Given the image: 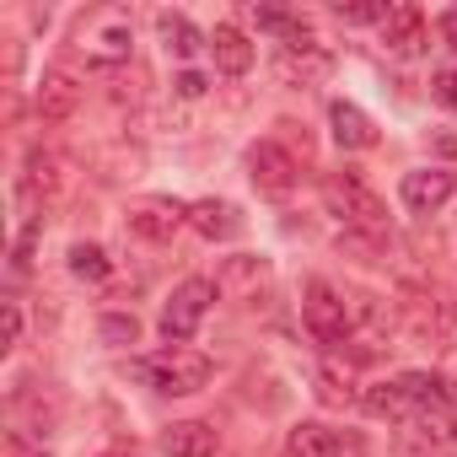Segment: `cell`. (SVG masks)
<instances>
[{
    "mask_svg": "<svg viewBox=\"0 0 457 457\" xmlns=\"http://www.w3.org/2000/svg\"><path fill=\"white\" fill-rule=\"evenodd\" d=\"M129 44H135V22H129L124 6H92L87 17H76L71 49H76L92 71L124 65V60H129Z\"/></svg>",
    "mask_w": 457,
    "mask_h": 457,
    "instance_id": "1",
    "label": "cell"
},
{
    "mask_svg": "<svg viewBox=\"0 0 457 457\" xmlns=\"http://www.w3.org/2000/svg\"><path fill=\"white\" fill-rule=\"evenodd\" d=\"M323 204L345 220V232H361V237H387V204L382 194L361 178V172H328L323 178Z\"/></svg>",
    "mask_w": 457,
    "mask_h": 457,
    "instance_id": "2",
    "label": "cell"
},
{
    "mask_svg": "<svg viewBox=\"0 0 457 457\" xmlns=\"http://www.w3.org/2000/svg\"><path fill=\"white\" fill-rule=\"evenodd\" d=\"M129 371H135L145 387H156V393H172V398H183V393H199V387L210 382V361H204L199 350H183V345H167V350H156V355H140Z\"/></svg>",
    "mask_w": 457,
    "mask_h": 457,
    "instance_id": "3",
    "label": "cell"
},
{
    "mask_svg": "<svg viewBox=\"0 0 457 457\" xmlns=\"http://www.w3.org/2000/svg\"><path fill=\"white\" fill-rule=\"evenodd\" d=\"M210 302H215V280H183V286L167 296V307H162V339H167V345H188V339L199 334Z\"/></svg>",
    "mask_w": 457,
    "mask_h": 457,
    "instance_id": "4",
    "label": "cell"
},
{
    "mask_svg": "<svg viewBox=\"0 0 457 457\" xmlns=\"http://www.w3.org/2000/svg\"><path fill=\"white\" fill-rule=\"evenodd\" d=\"M302 323L318 345H339L350 334V302L328 286V280H307L302 291Z\"/></svg>",
    "mask_w": 457,
    "mask_h": 457,
    "instance_id": "5",
    "label": "cell"
},
{
    "mask_svg": "<svg viewBox=\"0 0 457 457\" xmlns=\"http://www.w3.org/2000/svg\"><path fill=\"white\" fill-rule=\"evenodd\" d=\"M270 259H253V253H232L220 270H215V296H226V302H259L264 291H270Z\"/></svg>",
    "mask_w": 457,
    "mask_h": 457,
    "instance_id": "6",
    "label": "cell"
},
{
    "mask_svg": "<svg viewBox=\"0 0 457 457\" xmlns=\"http://www.w3.org/2000/svg\"><path fill=\"white\" fill-rule=\"evenodd\" d=\"M248 178H253L259 194H291L296 188V156L275 140H259L248 151Z\"/></svg>",
    "mask_w": 457,
    "mask_h": 457,
    "instance_id": "7",
    "label": "cell"
},
{
    "mask_svg": "<svg viewBox=\"0 0 457 457\" xmlns=\"http://www.w3.org/2000/svg\"><path fill=\"white\" fill-rule=\"evenodd\" d=\"M183 220H188V210L178 199H135L129 215H124V226H129L135 237H145V243H167Z\"/></svg>",
    "mask_w": 457,
    "mask_h": 457,
    "instance_id": "8",
    "label": "cell"
},
{
    "mask_svg": "<svg viewBox=\"0 0 457 457\" xmlns=\"http://www.w3.org/2000/svg\"><path fill=\"white\" fill-rule=\"evenodd\" d=\"M398 194H403V204H409L414 215H430V210H441V204L457 194V172H446V167H420V172H403Z\"/></svg>",
    "mask_w": 457,
    "mask_h": 457,
    "instance_id": "9",
    "label": "cell"
},
{
    "mask_svg": "<svg viewBox=\"0 0 457 457\" xmlns=\"http://www.w3.org/2000/svg\"><path fill=\"white\" fill-rule=\"evenodd\" d=\"M286 452L291 457H355L361 436H345V430H328V425H296Z\"/></svg>",
    "mask_w": 457,
    "mask_h": 457,
    "instance_id": "10",
    "label": "cell"
},
{
    "mask_svg": "<svg viewBox=\"0 0 457 457\" xmlns=\"http://www.w3.org/2000/svg\"><path fill=\"white\" fill-rule=\"evenodd\" d=\"M215 425H204V420H178V425H167L162 430V452L167 457H215Z\"/></svg>",
    "mask_w": 457,
    "mask_h": 457,
    "instance_id": "11",
    "label": "cell"
},
{
    "mask_svg": "<svg viewBox=\"0 0 457 457\" xmlns=\"http://www.w3.org/2000/svg\"><path fill=\"white\" fill-rule=\"evenodd\" d=\"M382 44L393 54H420L425 49V12L420 6H393L382 22Z\"/></svg>",
    "mask_w": 457,
    "mask_h": 457,
    "instance_id": "12",
    "label": "cell"
},
{
    "mask_svg": "<svg viewBox=\"0 0 457 457\" xmlns=\"http://www.w3.org/2000/svg\"><path fill=\"white\" fill-rule=\"evenodd\" d=\"M328 124H334V140H339L345 151H366V145H377V124H371L355 103H334V108H328Z\"/></svg>",
    "mask_w": 457,
    "mask_h": 457,
    "instance_id": "13",
    "label": "cell"
},
{
    "mask_svg": "<svg viewBox=\"0 0 457 457\" xmlns=\"http://www.w3.org/2000/svg\"><path fill=\"white\" fill-rule=\"evenodd\" d=\"M210 54H215V65H220L226 76H248V71H253V44H248V33H237V28H215V33H210Z\"/></svg>",
    "mask_w": 457,
    "mask_h": 457,
    "instance_id": "14",
    "label": "cell"
},
{
    "mask_svg": "<svg viewBox=\"0 0 457 457\" xmlns=\"http://www.w3.org/2000/svg\"><path fill=\"white\" fill-rule=\"evenodd\" d=\"M188 226H194V232L199 237H232L237 232V210L232 204H226V199H199V204H188Z\"/></svg>",
    "mask_w": 457,
    "mask_h": 457,
    "instance_id": "15",
    "label": "cell"
},
{
    "mask_svg": "<svg viewBox=\"0 0 457 457\" xmlns=\"http://www.w3.org/2000/svg\"><path fill=\"white\" fill-rule=\"evenodd\" d=\"M253 17H259V28H264V33H275V38H286V49H296V54H302V49H318V38H312V28H307L302 17H291V12H280V6H259Z\"/></svg>",
    "mask_w": 457,
    "mask_h": 457,
    "instance_id": "16",
    "label": "cell"
},
{
    "mask_svg": "<svg viewBox=\"0 0 457 457\" xmlns=\"http://www.w3.org/2000/svg\"><path fill=\"white\" fill-rule=\"evenodd\" d=\"M275 71H280V81H291V87H312V81H323V76L334 71V60H328L323 49H302V54L286 49Z\"/></svg>",
    "mask_w": 457,
    "mask_h": 457,
    "instance_id": "17",
    "label": "cell"
},
{
    "mask_svg": "<svg viewBox=\"0 0 457 457\" xmlns=\"http://www.w3.org/2000/svg\"><path fill=\"white\" fill-rule=\"evenodd\" d=\"M156 28H162V38H167V54H178V60H194V54L210 44V38H199V28H194L183 12H162Z\"/></svg>",
    "mask_w": 457,
    "mask_h": 457,
    "instance_id": "18",
    "label": "cell"
},
{
    "mask_svg": "<svg viewBox=\"0 0 457 457\" xmlns=\"http://www.w3.org/2000/svg\"><path fill=\"white\" fill-rule=\"evenodd\" d=\"M76 97H81L76 81H71L65 71H49L44 87H38V113H44V119H71V113H76Z\"/></svg>",
    "mask_w": 457,
    "mask_h": 457,
    "instance_id": "19",
    "label": "cell"
},
{
    "mask_svg": "<svg viewBox=\"0 0 457 457\" xmlns=\"http://www.w3.org/2000/svg\"><path fill=\"white\" fill-rule=\"evenodd\" d=\"M361 409L377 414V420H403V414H414V403H409V393L398 387V377H393V382H371V387L361 393Z\"/></svg>",
    "mask_w": 457,
    "mask_h": 457,
    "instance_id": "20",
    "label": "cell"
},
{
    "mask_svg": "<svg viewBox=\"0 0 457 457\" xmlns=\"http://www.w3.org/2000/svg\"><path fill=\"white\" fill-rule=\"evenodd\" d=\"M71 275L87 280V286H103V280L113 275V264H108V253H103L97 243H76V248H71Z\"/></svg>",
    "mask_w": 457,
    "mask_h": 457,
    "instance_id": "21",
    "label": "cell"
},
{
    "mask_svg": "<svg viewBox=\"0 0 457 457\" xmlns=\"http://www.w3.org/2000/svg\"><path fill=\"white\" fill-rule=\"evenodd\" d=\"M28 188H44V194L60 188V162H54L49 151H33V156H28Z\"/></svg>",
    "mask_w": 457,
    "mask_h": 457,
    "instance_id": "22",
    "label": "cell"
},
{
    "mask_svg": "<svg viewBox=\"0 0 457 457\" xmlns=\"http://www.w3.org/2000/svg\"><path fill=\"white\" fill-rule=\"evenodd\" d=\"M103 339H108V345H135V339H140L135 312H108V318H103Z\"/></svg>",
    "mask_w": 457,
    "mask_h": 457,
    "instance_id": "23",
    "label": "cell"
},
{
    "mask_svg": "<svg viewBox=\"0 0 457 457\" xmlns=\"http://www.w3.org/2000/svg\"><path fill=\"white\" fill-rule=\"evenodd\" d=\"M430 92H436V103H441V108H452V113H457V65H446V71H436V81H430Z\"/></svg>",
    "mask_w": 457,
    "mask_h": 457,
    "instance_id": "24",
    "label": "cell"
},
{
    "mask_svg": "<svg viewBox=\"0 0 457 457\" xmlns=\"http://www.w3.org/2000/svg\"><path fill=\"white\" fill-rule=\"evenodd\" d=\"M393 6H339V22H387Z\"/></svg>",
    "mask_w": 457,
    "mask_h": 457,
    "instance_id": "25",
    "label": "cell"
},
{
    "mask_svg": "<svg viewBox=\"0 0 457 457\" xmlns=\"http://www.w3.org/2000/svg\"><path fill=\"white\" fill-rule=\"evenodd\" d=\"M436 33H441L446 49H457V12H441V17H436Z\"/></svg>",
    "mask_w": 457,
    "mask_h": 457,
    "instance_id": "26",
    "label": "cell"
},
{
    "mask_svg": "<svg viewBox=\"0 0 457 457\" xmlns=\"http://www.w3.org/2000/svg\"><path fill=\"white\" fill-rule=\"evenodd\" d=\"M6 339H12V345L22 339V307H17V302H6Z\"/></svg>",
    "mask_w": 457,
    "mask_h": 457,
    "instance_id": "27",
    "label": "cell"
},
{
    "mask_svg": "<svg viewBox=\"0 0 457 457\" xmlns=\"http://www.w3.org/2000/svg\"><path fill=\"white\" fill-rule=\"evenodd\" d=\"M178 92H183V97H204V76H194V71L178 76Z\"/></svg>",
    "mask_w": 457,
    "mask_h": 457,
    "instance_id": "28",
    "label": "cell"
},
{
    "mask_svg": "<svg viewBox=\"0 0 457 457\" xmlns=\"http://www.w3.org/2000/svg\"><path fill=\"white\" fill-rule=\"evenodd\" d=\"M103 457H140V446H135V441H119V446H108Z\"/></svg>",
    "mask_w": 457,
    "mask_h": 457,
    "instance_id": "29",
    "label": "cell"
}]
</instances>
